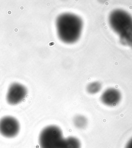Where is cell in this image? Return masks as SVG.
Returning <instances> with one entry per match:
<instances>
[{"label":"cell","instance_id":"obj_3","mask_svg":"<svg viewBox=\"0 0 132 148\" xmlns=\"http://www.w3.org/2000/svg\"><path fill=\"white\" fill-rule=\"evenodd\" d=\"M64 139L61 128L50 125L44 128L39 136L40 148H61Z\"/></svg>","mask_w":132,"mask_h":148},{"label":"cell","instance_id":"obj_1","mask_svg":"<svg viewBox=\"0 0 132 148\" xmlns=\"http://www.w3.org/2000/svg\"><path fill=\"white\" fill-rule=\"evenodd\" d=\"M83 25L81 18L71 13L59 15L56 21L57 35L59 39L66 44H73L79 40Z\"/></svg>","mask_w":132,"mask_h":148},{"label":"cell","instance_id":"obj_2","mask_svg":"<svg viewBox=\"0 0 132 148\" xmlns=\"http://www.w3.org/2000/svg\"><path fill=\"white\" fill-rule=\"evenodd\" d=\"M110 27L114 32L122 37L132 31V17L127 12L122 10H115L109 16Z\"/></svg>","mask_w":132,"mask_h":148},{"label":"cell","instance_id":"obj_9","mask_svg":"<svg viewBox=\"0 0 132 148\" xmlns=\"http://www.w3.org/2000/svg\"><path fill=\"white\" fill-rule=\"evenodd\" d=\"M102 85L99 82H93L87 86V91L90 94H95L100 91Z\"/></svg>","mask_w":132,"mask_h":148},{"label":"cell","instance_id":"obj_7","mask_svg":"<svg viewBox=\"0 0 132 148\" xmlns=\"http://www.w3.org/2000/svg\"><path fill=\"white\" fill-rule=\"evenodd\" d=\"M61 148H81V143L78 138L69 137L64 139Z\"/></svg>","mask_w":132,"mask_h":148},{"label":"cell","instance_id":"obj_10","mask_svg":"<svg viewBox=\"0 0 132 148\" xmlns=\"http://www.w3.org/2000/svg\"><path fill=\"white\" fill-rule=\"evenodd\" d=\"M125 148H132V138L127 143Z\"/></svg>","mask_w":132,"mask_h":148},{"label":"cell","instance_id":"obj_6","mask_svg":"<svg viewBox=\"0 0 132 148\" xmlns=\"http://www.w3.org/2000/svg\"><path fill=\"white\" fill-rule=\"evenodd\" d=\"M121 99L120 91L115 88H109L103 92L101 100L103 104L108 106L114 107L117 105Z\"/></svg>","mask_w":132,"mask_h":148},{"label":"cell","instance_id":"obj_5","mask_svg":"<svg viewBox=\"0 0 132 148\" xmlns=\"http://www.w3.org/2000/svg\"><path fill=\"white\" fill-rule=\"evenodd\" d=\"M27 94L25 86L19 83H14L8 88L6 101L10 105H16L24 100Z\"/></svg>","mask_w":132,"mask_h":148},{"label":"cell","instance_id":"obj_8","mask_svg":"<svg viewBox=\"0 0 132 148\" xmlns=\"http://www.w3.org/2000/svg\"><path fill=\"white\" fill-rule=\"evenodd\" d=\"M73 122L76 127L79 129H84L85 128L88 123L87 119L85 116L82 115H78L75 116V118H74Z\"/></svg>","mask_w":132,"mask_h":148},{"label":"cell","instance_id":"obj_4","mask_svg":"<svg viewBox=\"0 0 132 148\" xmlns=\"http://www.w3.org/2000/svg\"><path fill=\"white\" fill-rule=\"evenodd\" d=\"M20 125L16 119L5 116L0 119V134L6 138H14L19 133Z\"/></svg>","mask_w":132,"mask_h":148}]
</instances>
